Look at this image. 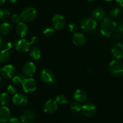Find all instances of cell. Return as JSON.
Here are the masks:
<instances>
[{
	"label": "cell",
	"mask_w": 123,
	"mask_h": 123,
	"mask_svg": "<svg viewBox=\"0 0 123 123\" xmlns=\"http://www.w3.org/2000/svg\"><path fill=\"white\" fill-rule=\"evenodd\" d=\"M111 53L113 57L117 59L123 58V45L120 43H117L112 46Z\"/></svg>",
	"instance_id": "14"
},
{
	"label": "cell",
	"mask_w": 123,
	"mask_h": 123,
	"mask_svg": "<svg viewBox=\"0 0 123 123\" xmlns=\"http://www.w3.org/2000/svg\"><path fill=\"white\" fill-rule=\"evenodd\" d=\"M73 43L77 46L83 45L86 42V37L85 35L80 33H75L72 37Z\"/></svg>",
	"instance_id": "19"
},
{
	"label": "cell",
	"mask_w": 123,
	"mask_h": 123,
	"mask_svg": "<svg viewBox=\"0 0 123 123\" xmlns=\"http://www.w3.org/2000/svg\"><path fill=\"white\" fill-rule=\"evenodd\" d=\"M87 1H94L95 0H87Z\"/></svg>",
	"instance_id": "43"
},
{
	"label": "cell",
	"mask_w": 123,
	"mask_h": 123,
	"mask_svg": "<svg viewBox=\"0 0 123 123\" xmlns=\"http://www.w3.org/2000/svg\"><path fill=\"white\" fill-rule=\"evenodd\" d=\"M10 16V12L6 9H0V21L7 19Z\"/></svg>",
	"instance_id": "26"
},
{
	"label": "cell",
	"mask_w": 123,
	"mask_h": 123,
	"mask_svg": "<svg viewBox=\"0 0 123 123\" xmlns=\"http://www.w3.org/2000/svg\"><path fill=\"white\" fill-rule=\"evenodd\" d=\"M22 88L24 92L28 94H30L35 92L37 89V83L35 79L32 78L25 79L22 84Z\"/></svg>",
	"instance_id": "6"
},
{
	"label": "cell",
	"mask_w": 123,
	"mask_h": 123,
	"mask_svg": "<svg viewBox=\"0 0 123 123\" xmlns=\"http://www.w3.org/2000/svg\"><path fill=\"white\" fill-rule=\"evenodd\" d=\"M11 31V25L8 22H3L0 24V34L3 35H8Z\"/></svg>",
	"instance_id": "21"
},
{
	"label": "cell",
	"mask_w": 123,
	"mask_h": 123,
	"mask_svg": "<svg viewBox=\"0 0 123 123\" xmlns=\"http://www.w3.org/2000/svg\"><path fill=\"white\" fill-rule=\"evenodd\" d=\"M37 15V12L36 9L28 7L22 10L21 16L24 21L26 22H31L35 19Z\"/></svg>",
	"instance_id": "2"
},
{
	"label": "cell",
	"mask_w": 123,
	"mask_h": 123,
	"mask_svg": "<svg viewBox=\"0 0 123 123\" xmlns=\"http://www.w3.org/2000/svg\"><path fill=\"white\" fill-rule=\"evenodd\" d=\"M120 9H118V7H115L110 11V15L112 17L116 18L118 16V15L120 13Z\"/></svg>",
	"instance_id": "31"
},
{
	"label": "cell",
	"mask_w": 123,
	"mask_h": 123,
	"mask_svg": "<svg viewBox=\"0 0 123 123\" xmlns=\"http://www.w3.org/2000/svg\"><path fill=\"white\" fill-rule=\"evenodd\" d=\"M30 42L31 45L36 44V43H37V42H38V39H37V37H36V36H33V37H31V39Z\"/></svg>",
	"instance_id": "36"
},
{
	"label": "cell",
	"mask_w": 123,
	"mask_h": 123,
	"mask_svg": "<svg viewBox=\"0 0 123 123\" xmlns=\"http://www.w3.org/2000/svg\"><path fill=\"white\" fill-rule=\"evenodd\" d=\"M105 1H111L112 0H105Z\"/></svg>",
	"instance_id": "44"
},
{
	"label": "cell",
	"mask_w": 123,
	"mask_h": 123,
	"mask_svg": "<svg viewBox=\"0 0 123 123\" xmlns=\"http://www.w3.org/2000/svg\"><path fill=\"white\" fill-rule=\"evenodd\" d=\"M118 30L120 32H123V24H121L118 25Z\"/></svg>",
	"instance_id": "38"
},
{
	"label": "cell",
	"mask_w": 123,
	"mask_h": 123,
	"mask_svg": "<svg viewBox=\"0 0 123 123\" xmlns=\"http://www.w3.org/2000/svg\"><path fill=\"white\" fill-rule=\"evenodd\" d=\"M8 123H21V121L16 118H12L9 119Z\"/></svg>",
	"instance_id": "35"
},
{
	"label": "cell",
	"mask_w": 123,
	"mask_h": 123,
	"mask_svg": "<svg viewBox=\"0 0 123 123\" xmlns=\"http://www.w3.org/2000/svg\"><path fill=\"white\" fill-rule=\"evenodd\" d=\"M10 97L6 92H3L0 94V105L1 106H6L9 103Z\"/></svg>",
	"instance_id": "25"
},
{
	"label": "cell",
	"mask_w": 123,
	"mask_h": 123,
	"mask_svg": "<svg viewBox=\"0 0 123 123\" xmlns=\"http://www.w3.org/2000/svg\"><path fill=\"white\" fill-rule=\"evenodd\" d=\"M12 44L10 42H6L3 45V49L4 50L9 51V49H10L12 48Z\"/></svg>",
	"instance_id": "34"
},
{
	"label": "cell",
	"mask_w": 123,
	"mask_h": 123,
	"mask_svg": "<svg viewBox=\"0 0 123 123\" xmlns=\"http://www.w3.org/2000/svg\"><path fill=\"white\" fill-rule=\"evenodd\" d=\"M13 103L17 106H24L28 103V97L22 94H16L12 98Z\"/></svg>",
	"instance_id": "15"
},
{
	"label": "cell",
	"mask_w": 123,
	"mask_h": 123,
	"mask_svg": "<svg viewBox=\"0 0 123 123\" xmlns=\"http://www.w3.org/2000/svg\"><path fill=\"white\" fill-rule=\"evenodd\" d=\"M55 101L57 103L60 104V105H64L68 102L67 97L64 95H59L55 98Z\"/></svg>",
	"instance_id": "27"
},
{
	"label": "cell",
	"mask_w": 123,
	"mask_h": 123,
	"mask_svg": "<svg viewBox=\"0 0 123 123\" xmlns=\"http://www.w3.org/2000/svg\"><path fill=\"white\" fill-rule=\"evenodd\" d=\"M30 56L34 60H38L41 56V50L37 47H33L30 50Z\"/></svg>",
	"instance_id": "23"
},
{
	"label": "cell",
	"mask_w": 123,
	"mask_h": 123,
	"mask_svg": "<svg viewBox=\"0 0 123 123\" xmlns=\"http://www.w3.org/2000/svg\"><path fill=\"white\" fill-rule=\"evenodd\" d=\"M55 32V30L51 27H47L43 30V34L45 36H51Z\"/></svg>",
	"instance_id": "29"
},
{
	"label": "cell",
	"mask_w": 123,
	"mask_h": 123,
	"mask_svg": "<svg viewBox=\"0 0 123 123\" xmlns=\"http://www.w3.org/2000/svg\"><path fill=\"white\" fill-rule=\"evenodd\" d=\"M40 78L45 83H53L54 82V75L53 72L48 68H45L40 73Z\"/></svg>",
	"instance_id": "7"
},
{
	"label": "cell",
	"mask_w": 123,
	"mask_h": 123,
	"mask_svg": "<svg viewBox=\"0 0 123 123\" xmlns=\"http://www.w3.org/2000/svg\"><path fill=\"white\" fill-rule=\"evenodd\" d=\"M9 1L12 3H15L17 2V0H9Z\"/></svg>",
	"instance_id": "41"
},
{
	"label": "cell",
	"mask_w": 123,
	"mask_h": 123,
	"mask_svg": "<svg viewBox=\"0 0 123 123\" xmlns=\"http://www.w3.org/2000/svg\"><path fill=\"white\" fill-rule=\"evenodd\" d=\"M81 111L84 116L91 118V117H93L95 115L97 108L96 106L94 104L87 103L81 106Z\"/></svg>",
	"instance_id": "8"
},
{
	"label": "cell",
	"mask_w": 123,
	"mask_h": 123,
	"mask_svg": "<svg viewBox=\"0 0 123 123\" xmlns=\"http://www.w3.org/2000/svg\"><path fill=\"white\" fill-rule=\"evenodd\" d=\"M31 43L30 41L24 39H18L15 42V48L19 53H27L30 49Z\"/></svg>",
	"instance_id": "5"
},
{
	"label": "cell",
	"mask_w": 123,
	"mask_h": 123,
	"mask_svg": "<svg viewBox=\"0 0 123 123\" xmlns=\"http://www.w3.org/2000/svg\"><path fill=\"white\" fill-rule=\"evenodd\" d=\"M70 109L73 112L77 113V112H79L80 111H81V106L79 103L74 102L70 105Z\"/></svg>",
	"instance_id": "28"
},
{
	"label": "cell",
	"mask_w": 123,
	"mask_h": 123,
	"mask_svg": "<svg viewBox=\"0 0 123 123\" xmlns=\"http://www.w3.org/2000/svg\"><path fill=\"white\" fill-rule=\"evenodd\" d=\"M109 69L112 75L120 76L123 74V63L119 60H112L109 63Z\"/></svg>",
	"instance_id": "3"
},
{
	"label": "cell",
	"mask_w": 123,
	"mask_h": 123,
	"mask_svg": "<svg viewBox=\"0 0 123 123\" xmlns=\"http://www.w3.org/2000/svg\"><path fill=\"white\" fill-rule=\"evenodd\" d=\"M1 66H0V70H1Z\"/></svg>",
	"instance_id": "45"
},
{
	"label": "cell",
	"mask_w": 123,
	"mask_h": 123,
	"mask_svg": "<svg viewBox=\"0 0 123 123\" xmlns=\"http://www.w3.org/2000/svg\"><path fill=\"white\" fill-rule=\"evenodd\" d=\"M6 3V0H0V6L3 5Z\"/></svg>",
	"instance_id": "39"
},
{
	"label": "cell",
	"mask_w": 123,
	"mask_h": 123,
	"mask_svg": "<svg viewBox=\"0 0 123 123\" xmlns=\"http://www.w3.org/2000/svg\"><path fill=\"white\" fill-rule=\"evenodd\" d=\"M2 46H3V42H2L1 38L0 37V49H1V48L2 47Z\"/></svg>",
	"instance_id": "40"
},
{
	"label": "cell",
	"mask_w": 123,
	"mask_h": 123,
	"mask_svg": "<svg viewBox=\"0 0 123 123\" xmlns=\"http://www.w3.org/2000/svg\"><path fill=\"white\" fill-rule=\"evenodd\" d=\"M92 16L94 20L97 21H103L105 19L106 12L103 9L97 7L94 9L92 12Z\"/></svg>",
	"instance_id": "18"
},
{
	"label": "cell",
	"mask_w": 123,
	"mask_h": 123,
	"mask_svg": "<svg viewBox=\"0 0 123 123\" xmlns=\"http://www.w3.org/2000/svg\"><path fill=\"white\" fill-rule=\"evenodd\" d=\"M117 29V24L115 21L110 18H105L100 27V31L103 36L110 37L115 33Z\"/></svg>",
	"instance_id": "1"
},
{
	"label": "cell",
	"mask_w": 123,
	"mask_h": 123,
	"mask_svg": "<svg viewBox=\"0 0 123 123\" xmlns=\"http://www.w3.org/2000/svg\"><path fill=\"white\" fill-rule=\"evenodd\" d=\"M16 34L19 37L23 38L25 36H27L28 31V26L24 22H19L16 28Z\"/></svg>",
	"instance_id": "17"
},
{
	"label": "cell",
	"mask_w": 123,
	"mask_h": 123,
	"mask_svg": "<svg viewBox=\"0 0 123 123\" xmlns=\"http://www.w3.org/2000/svg\"><path fill=\"white\" fill-rule=\"evenodd\" d=\"M25 79L26 78L25 77L24 74H18L17 75H15V76L12 78V83L15 86L22 85V83Z\"/></svg>",
	"instance_id": "22"
},
{
	"label": "cell",
	"mask_w": 123,
	"mask_h": 123,
	"mask_svg": "<svg viewBox=\"0 0 123 123\" xmlns=\"http://www.w3.org/2000/svg\"><path fill=\"white\" fill-rule=\"evenodd\" d=\"M57 109V103L55 100L49 98L47 100L43 106V111L46 113L53 114Z\"/></svg>",
	"instance_id": "13"
},
{
	"label": "cell",
	"mask_w": 123,
	"mask_h": 123,
	"mask_svg": "<svg viewBox=\"0 0 123 123\" xmlns=\"http://www.w3.org/2000/svg\"><path fill=\"white\" fill-rule=\"evenodd\" d=\"M10 53L6 50H1L0 51V63H4L10 59Z\"/></svg>",
	"instance_id": "24"
},
{
	"label": "cell",
	"mask_w": 123,
	"mask_h": 123,
	"mask_svg": "<svg viewBox=\"0 0 123 123\" xmlns=\"http://www.w3.org/2000/svg\"><path fill=\"white\" fill-rule=\"evenodd\" d=\"M22 123H33L36 119V113L32 110H27L21 116Z\"/></svg>",
	"instance_id": "10"
},
{
	"label": "cell",
	"mask_w": 123,
	"mask_h": 123,
	"mask_svg": "<svg viewBox=\"0 0 123 123\" xmlns=\"http://www.w3.org/2000/svg\"><path fill=\"white\" fill-rule=\"evenodd\" d=\"M22 19L21 15H18V14H13L10 17V20L13 23L15 24H18L21 22V20Z\"/></svg>",
	"instance_id": "30"
},
{
	"label": "cell",
	"mask_w": 123,
	"mask_h": 123,
	"mask_svg": "<svg viewBox=\"0 0 123 123\" xmlns=\"http://www.w3.org/2000/svg\"><path fill=\"white\" fill-rule=\"evenodd\" d=\"M53 26L54 28L57 30L63 29L65 25V19L62 15L60 14H55L53 17Z\"/></svg>",
	"instance_id": "12"
},
{
	"label": "cell",
	"mask_w": 123,
	"mask_h": 123,
	"mask_svg": "<svg viewBox=\"0 0 123 123\" xmlns=\"http://www.w3.org/2000/svg\"><path fill=\"white\" fill-rule=\"evenodd\" d=\"M81 28L87 32H92L97 28V23L96 21L92 18H86L81 22Z\"/></svg>",
	"instance_id": "4"
},
{
	"label": "cell",
	"mask_w": 123,
	"mask_h": 123,
	"mask_svg": "<svg viewBox=\"0 0 123 123\" xmlns=\"http://www.w3.org/2000/svg\"><path fill=\"white\" fill-rule=\"evenodd\" d=\"M87 94L84 91L81 89H77L74 94V99L76 102L83 103L87 100Z\"/></svg>",
	"instance_id": "20"
},
{
	"label": "cell",
	"mask_w": 123,
	"mask_h": 123,
	"mask_svg": "<svg viewBox=\"0 0 123 123\" xmlns=\"http://www.w3.org/2000/svg\"><path fill=\"white\" fill-rule=\"evenodd\" d=\"M7 92H9V94H10V95H15L16 94V91H17V89H16V87L13 85H9L7 87Z\"/></svg>",
	"instance_id": "32"
},
{
	"label": "cell",
	"mask_w": 123,
	"mask_h": 123,
	"mask_svg": "<svg viewBox=\"0 0 123 123\" xmlns=\"http://www.w3.org/2000/svg\"><path fill=\"white\" fill-rule=\"evenodd\" d=\"M116 2L119 6L123 7V0H116Z\"/></svg>",
	"instance_id": "37"
},
{
	"label": "cell",
	"mask_w": 123,
	"mask_h": 123,
	"mask_svg": "<svg viewBox=\"0 0 123 123\" xmlns=\"http://www.w3.org/2000/svg\"><path fill=\"white\" fill-rule=\"evenodd\" d=\"M36 71V67L35 63L31 62H27L23 65L22 72L25 76L31 77L35 74Z\"/></svg>",
	"instance_id": "11"
},
{
	"label": "cell",
	"mask_w": 123,
	"mask_h": 123,
	"mask_svg": "<svg viewBox=\"0 0 123 123\" xmlns=\"http://www.w3.org/2000/svg\"><path fill=\"white\" fill-rule=\"evenodd\" d=\"M68 29H69V31L71 33H76L77 30V25L74 23H71L69 24V25H68Z\"/></svg>",
	"instance_id": "33"
},
{
	"label": "cell",
	"mask_w": 123,
	"mask_h": 123,
	"mask_svg": "<svg viewBox=\"0 0 123 123\" xmlns=\"http://www.w3.org/2000/svg\"><path fill=\"white\" fill-rule=\"evenodd\" d=\"M1 81H2V77H1V75H0V83L1 82Z\"/></svg>",
	"instance_id": "42"
},
{
	"label": "cell",
	"mask_w": 123,
	"mask_h": 123,
	"mask_svg": "<svg viewBox=\"0 0 123 123\" xmlns=\"http://www.w3.org/2000/svg\"><path fill=\"white\" fill-rule=\"evenodd\" d=\"M1 75L6 79H9L13 78L16 73V68L13 65H7L1 68L0 70Z\"/></svg>",
	"instance_id": "9"
},
{
	"label": "cell",
	"mask_w": 123,
	"mask_h": 123,
	"mask_svg": "<svg viewBox=\"0 0 123 123\" xmlns=\"http://www.w3.org/2000/svg\"><path fill=\"white\" fill-rule=\"evenodd\" d=\"M10 109L6 106H0V123H7L10 119Z\"/></svg>",
	"instance_id": "16"
}]
</instances>
